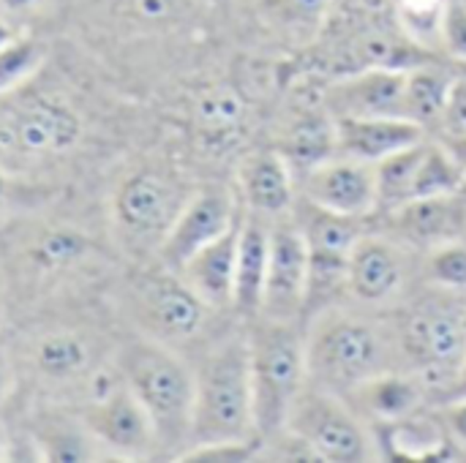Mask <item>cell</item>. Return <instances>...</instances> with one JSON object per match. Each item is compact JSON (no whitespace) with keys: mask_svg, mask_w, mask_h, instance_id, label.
<instances>
[{"mask_svg":"<svg viewBox=\"0 0 466 463\" xmlns=\"http://www.w3.org/2000/svg\"><path fill=\"white\" fill-rule=\"evenodd\" d=\"M442 60L420 49L399 25L393 0H333L314 44L295 65L322 76H344L369 68H412Z\"/></svg>","mask_w":466,"mask_h":463,"instance_id":"7","label":"cell"},{"mask_svg":"<svg viewBox=\"0 0 466 463\" xmlns=\"http://www.w3.org/2000/svg\"><path fill=\"white\" fill-rule=\"evenodd\" d=\"M284 431L295 434L317 463L380 461L374 431L363 423V418L341 396L314 385H306L298 396Z\"/></svg>","mask_w":466,"mask_h":463,"instance_id":"14","label":"cell"},{"mask_svg":"<svg viewBox=\"0 0 466 463\" xmlns=\"http://www.w3.org/2000/svg\"><path fill=\"white\" fill-rule=\"evenodd\" d=\"M238 232H240V221L229 232H224L218 240H213L205 248H199L191 259H186L175 270L194 289L197 297H202L210 308L224 311V314H232Z\"/></svg>","mask_w":466,"mask_h":463,"instance_id":"26","label":"cell"},{"mask_svg":"<svg viewBox=\"0 0 466 463\" xmlns=\"http://www.w3.org/2000/svg\"><path fill=\"white\" fill-rule=\"evenodd\" d=\"M232 186L238 191L243 213L276 221L289 216L298 202V180L287 158L268 142L251 145L232 169Z\"/></svg>","mask_w":466,"mask_h":463,"instance_id":"21","label":"cell"},{"mask_svg":"<svg viewBox=\"0 0 466 463\" xmlns=\"http://www.w3.org/2000/svg\"><path fill=\"white\" fill-rule=\"evenodd\" d=\"M188 360L194 368V415L188 450L218 442L257 439L248 322H232Z\"/></svg>","mask_w":466,"mask_h":463,"instance_id":"8","label":"cell"},{"mask_svg":"<svg viewBox=\"0 0 466 463\" xmlns=\"http://www.w3.org/2000/svg\"><path fill=\"white\" fill-rule=\"evenodd\" d=\"M380 461L390 463H453L464 461L461 448L448 434L440 409H423L407 420L374 428Z\"/></svg>","mask_w":466,"mask_h":463,"instance_id":"23","label":"cell"},{"mask_svg":"<svg viewBox=\"0 0 466 463\" xmlns=\"http://www.w3.org/2000/svg\"><path fill=\"white\" fill-rule=\"evenodd\" d=\"M22 35V30L16 25H11L5 16H0V49H5L11 41H16Z\"/></svg>","mask_w":466,"mask_h":463,"instance_id":"42","label":"cell"},{"mask_svg":"<svg viewBox=\"0 0 466 463\" xmlns=\"http://www.w3.org/2000/svg\"><path fill=\"white\" fill-rule=\"evenodd\" d=\"M325 85L328 76L284 63L268 142L287 158L295 180L319 161L336 156V117L325 101Z\"/></svg>","mask_w":466,"mask_h":463,"instance_id":"12","label":"cell"},{"mask_svg":"<svg viewBox=\"0 0 466 463\" xmlns=\"http://www.w3.org/2000/svg\"><path fill=\"white\" fill-rule=\"evenodd\" d=\"M330 5L333 0H232L221 30L238 49L289 63L314 44Z\"/></svg>","mask_w":466,"mask_h":463,"instance_id":"13","label":"cell"},{"mask_svg":"<svg viewBox=\"0 0 466 463\" xmlns=\"http://www.w3.org/2000/svg\"><path fill=\"white\" fill-rule=\"evenodd\" d=\"M202 177L164 128L131 156L104 196V232L123 262H156Z\"/></svg>","mask_w":466,"mask_h":463,"instance_id":"4","label":"cell"},{"mask_svg":"<svg viewBox=\"0 0 466 463\" xmlns=\"http://www.w3.org/2000/svg\"><path fill=\"white\" fill-rule=\"evenodd\" d=\"M461 71L464 68H459L448 60H429V63H418V65L407 68L404 117L418 123L429 134Z\"/></svg>","mask_w":466,"mask_h":463,"instance_id":"28","label":"cell"},{"mask_svg":"<svg viewBox=\"0 0 466 463\" xmlns=\"http://www.w3.org/2000/svg\"><path fill=\"white\" fill-rule=\"evenodd\" d=\"M344 401L363 418V423L371 431L407 420L434 407L429 385L415 371H407V368H396V371L374 377L371 382L350 393Z\"/></svg>","mask_w":466,"mask_h":463,"instance_id":"24","label":"cell"},{"mask_svg":"<svg viewBox=\"0 0 466 463\" xmlns=\"http://www.w3.org/2000/svg\"><path fill=\"white\" fill-rule=\"evenodd\" d=\"M466 398V360L461 363V368L456 371V377L448 382V388L437 396V407L451 404V401H464Z\"/></svg>","mask_w":466,"mask_h":463,"instance_id":"41","label":"cell"},{"mask_svg":"<svg viewBox=\"0 0 466 463\" xmlns=\"http://www.w3.org/2000/svg\"><path fill=\"white\" fill-rule=\"evenodd\" d=\"M57 30L156 96L229 44L210 0H63Z\"/></svg>","mask_w":466,"mask_h":463,"instance_id":"1","label":"cell"},{"mask_svg":"<svg viewBox=\"0 0 466 463\" xmlns=\"http://www.w3.org/2000/svg\"><path fill=\"white\" fill-rule=\"evenodd\" d=\"M268 257H270V221L243 213L240 232H238L235 295H232V314L243 322L257 319L262 311Z\"/></svg>","mask_w":466,"mask_h":463,"instance_id":"25","label":"cell"},{"mask_svg":"<svg viewBox=\"0 0 466 463\" xmlns=\"http://www.w3.org/2000/svg\"><path fill=\"white\" fill-rule=\"evenodd\" d=\"M429 134L404 117H339L336 120V153L377 164L390 153L410 147Z\"/></svg>","mask_w":466,"mask_h":463,"instance_id":"27","label":"cell"},{"mask_svg":"<svg viewBox=\"0 0 466 463\" xmlns=\"http://www.w3.org/2000/svg\"><path fill=\"white\" fill-rule=\"evenodd\" d=\"M68 409L112 463L158 461L156 428L145 407L126 385L120 368H115L87 398L71 404Z\"/></svg>","mask_w":466,"mask_h":463,"instance_id":"16","label":"cell"},{"mask_svg":"<svg viewBox=\"0 0 466 463\" xmlns=\"http://www.w3.org/2000/svg\"><path fill=\"white\" fill-rule=\"evenodd\" d=\"M104 300L128 333L158 341L186 357H194L205 344L238 322L235 314L210 308L161 262H123L109 281Z\"/></svg>","mask_w":466,"mask_h":463,"instance_id":"5","label":"cell"},{"mask_svg":"<svg viewBox=\"0 0 466 463\" xmlns=\"http://www.w3.org/2000/svg\"><path fill=\"white\" fill-rule=\"evenodd\" d=\"M11 461V431L8 423L0 418V463Z\"/></svg>","mask_w":466,"mask_h":463,"instance_id":"43","label":"cell"},{"mask_svg":"<svg viewBox=\"0 0 466 463\" xmlns=\"http://www.w3.org/2000/svg\"><path fill=\"white\" fill-rule=\"evenodd\" d=\"M396 368H404V360L388 311L339 303L306 322L309 385L347 398Z\"/></svg>","mask_w":466,"mask_h":463,"instance_id":"6","label":"cell"},{"mask_svg":"<svg viewBox=\"0 0 466 463\" xmlns=\"http://www.w3.org/2000/svg\"><path fill=\"white\" fill-rule=\"evenodd\" d=\"M429 136L440 142L466 172V71H461L448 93V101L431 126Z\"/></svg>","mask_w":466,"mask_h":463,"instance_id":"34","label":"cell"},{"mask_svg":"<svg viewBox=\"0 0 466 463\" xmlns=\"http://www.w3.org/2000/svg\"><path fill=\"white\" fill-rule=\"evenodd\" d=\"M63 0H0V16L16 25L22 33H52L57 30Z\"/></svg>","mask_w":466,"mask_h":463,"instance_id":"36","label":"cell"},{"mask_svg":"<svg viewBox=\"0 0 466 463\" xmlns=\"http://www.w3.org/2000/svg\"><path fill=\"white\" fill-rule=\"evenodd\" d=\"M448 5H451V0H393L396 19H399L401 30L420 49H426L429 55H437V57H442L440 33H442V19H445Z\"/></svg>","mask_w":466,"mask_h":463,"instance_id":"32","label":"cell"},{"mask_svg":"<svg viewBox=\"0 0 466 463\" xmlns=\"http://www.w3.org/2000/svg\"><path fill=\"white\" fill-rule=\"evenodd\" d=\"M117 368L145 407L158 442V461H180L191 445L194 368L186 355L123 327Z\"/></svg>","mask_w":466,"mask_h":463,"instance_id":"9","label":"cell"},{"mask_svg":"<svg viewBox=\"0 0 466 463\" xmlns=\"http://www.w3.org/2000/svg\"><path fill=\"white\" fill-rule=\"evenodd\" d=\"M120 336L123 325L112 308L96 317L90 300L16 319V327L3 333L19 379L16 396L27 404L82 401L115 366Z\"/></svg>","mask_w":466,"mask_h":463,"instance_id":"3","label":"cell"},{"mask_svg":"<svg viewBox=\"0 0 466 463\" xmlns=\"http://www.w3.org/2000/svg\"><path fill=\"white\" fill-rule=\"evenodd\" d=\"M423 281L466 295V243L440 246L434 251L420 254Z\"/></svg>","mask_w":466,"mask_h":463,"instance_id":"35","label":"cell"},{"mask_svg":"<svg viewBox=\"0 0 466 463\" xmlns=\"http://www.w3.org/2000/svg\"><path fill=\"white\" fill-rule=\"evenodd\" d=\"M120 267L109 240L46 210L0 229V276L16 319L90 300L96 289L106 292Z\"/></svg>","mask_w":466,"mask_h":463,"instance_id":"2","label":"cell"},{"mask_svg":"<svg viewBox=\"0 0 466 463\" xmlns=\"http://www.w3.org/2000/svg\"><path fill=\"white\" fill-rule=\"evenodd\" d=\"M298 196L339 216H377V172L374 164L350 156H330L298 177Z\"/></svg>","mask_w":466,"mask_h":463,"instance_id":"20","label":"cell"},{"mask_svg":"<svg viewBox=\"0 0 466 463\" xmlns=\"http://www.w3.org/2000/svg\"><path fill=\"white\" fill-rule=\"evenodd\" d=\"M52 38L46 33H22L5 49H0V96H8L27 85L49 60Z\"/></svg>","mask_w":466,"mask_h":463,"instance_id":"31","label":"cell"},{"mask_svg":"<svg viewBox=\"0 0 466 463\" xmlns=\"http://www.w3.org/2000/svg\"><path fill=\"white\" fill-rule=\"evenodd\" d=\"M63 194V186L49 180H35L0 166V229L22 216L49 210Z\"/></svg>","mask_w":466,"mask_h":463,"instance_id":"30","label":"cell"},{"mask_svg":"<svg viewBox=\"0 0 466 463\" xmlns=\"http://www.w3.org/2000/svg\"><path fill=\"white\" fill-rule=\"evenodd\" d=\"M259 442L246 439V442H218V445H202L191 448L183 453L180 463H251L259 461Z\"/></svg>","mask_w":466,"mask_h":463,"instance_id":"38","label":"cell"},{"mask_svg":"<svg viewBox=\"0 0 466 463\" xmlns=\"http://www.w3.org/2000/svg\"><path fill=\"white\" fill-rule=\"evenodd\" d=\"M388 314L404 368L429 385L437 407V396L466 360V295L420 281Z\"/></svg>","mask_w":466,"mask_h":463,"instance_id":"10","label":"cell"},{"mask_svg":"<svg viewBox=\"0 0 466 463\" xmlns=\"http://www.w3.org/2000/svg\"><path fill=\"white\" fill-rule=\"evenodd\" d=\"M440 52L445 60L466 71V0H451L442 19Z\"/></svg>","mask_w":466,"mask_h":463,"instance_id":"37","label":"cell"},{"mask_svg":"<svg viewBox=\"0 0 466 463\" xmlns=\"http://www.w3.org/2000/svg\"><path fill=\"white\" fill-rule=\"evenodd\" d=\"M440 409V418L448 428V434L453 437V442L461 448L466 461V398L464 401H451V404H442L437 407Z\"/></svg>","mask_w":466,"mask_h":463,"instance_id":"39","label":"cell"},{"mask_svg":"<svg viewBox=\"0 0 466 463\" xmlns=\"http://www.w3.org/2000/svg\"><path fill=\"white\" fill-rule=\"evenodd\" d=\"M240 199L232 180L208 177L197 186L186 207L180 210L175 226L169 229L156 262L169 270H177L186 259H191L199 248L218 240L240 221Z\"/></svg>","mask_w":466,"mask_h":463,"instance_id":"17","label":"cell"},{"mask_svg":"<svg viewBox=\"0 0 466 463\" xmlns=\"http://www.w3.org/2000/svg\"><path fill=\"white\" fill-rule=\"evenodd\" d=\"M420 254L374 226L360 235L347 257V300L366 311H393L418 284Z\"/></svg>","mask_w":466,"mask_h":463,"instance_id":"15","label":"cell"},{"mask_svg":"<svg viewBox=\"0 0 466 463\" xmlns=\"http://www.w3.org/2000/svg\"><path fill=\"white\" fill-rule=\"evenodd\" d=\"M466 183V172L459 166V161L440 145L429 136L426 142V150H423V158H420V166H418V175H415V186H412V199H420V196H434V194H442V191H453L459 186ZM410 199V202H412ZM407 205V202H404Z\"/></svg>","mask_w":466,"mask_h":463,"instance_id":"33","label":"cell"},{"mask_svg":"<svg viewBox=\"0 0 466 463\" xmlns=\"http://www.w3.org/2000/svg\"><path fill=\"white\" fill-rule=\"evenodd\" d=\"M374 226L418 254L451 243H466V183L453 191L420 196L380 213L374 216Z\"/></svg>","mask_w":466,"mask_h":463,"instance_id":"18","label":"cell"},{"mask_svg":"<svg viewBox=\"0 0 466 463\" xmlns=\"http://www.w3.org/2000/svg\"><path fill=\"white\" fill-rule=\"evenodd\" d=\"M210 3H213V8L218 11V19H221V14L229 8V3H232V0H210Z\"/></svg>","mask_w":466,"mask_h":463,"instance_id":"45","label":"cell"},{"mask_svg":"<svg viewBox=\"0 0 466 463\" xmlns=\"http://www.w3.org/2000/svg\"><path fill=\"white\" fill-rule=\"evenodd\" d=\"M309 289V246L295 213L270 221V257L259 317L303 322Z\"/></svg>","mask_w":466,"mask_h":463,"instance_id":"19","label":"cell"},{"mask_svg":"<svg viewBox=\"0 0 466 463\" xmlns=\"http://www.w3.org/2000/svg\"><path fill=\"white\" fill-rule=\"evenodd\" d=\"M407 68H369L330 76L325 101L333 117H404ZM407 120V117H404Z\"/></svg>","mask_w":466,"mask_h":463,"instance_id":"22","label":"cell"},{"mask_svg":"<svg viewBox=\"0 0 466 463\" xmlns=\"http://www.w3.org/2000/svg\"><path fill=\"white\" fill-rule=\"evenodd\" d=\"M426 142H429V136L410 145V147H401V150H396L388 158L374 164V172H377V216L388 213L393 207H401L404 202L412 199V186H415V175H418Z\"/></svg>","mask_w":466,"mask_h":463,"instance_id":"29","label":"cell"},{"mask_svg":"<svg viewBox=\"0 0 466 463\" xmlns=\"http://www.w3.org/2000/svg\"><path fill=\"white\" fill-rule=\"evenodd\" d=\"M11 319V308H8V297H5V287H3V276H0V338L5 333V325Z\"/></svg>","mask_w":466,"mask_h":463,"instance_id":"44","label":"cell"},{"mask_svg":"<svg viewBox=\"0 0 466 463\" xmlns=\"http://www.w3.org/2000/svg\"><path fill=\"white\" fill-rule=\"evenodd\" d=\"M16 390H19V379H16V368L11 363V355L0 338V412L8 409L16 398Z\"/></svg>","mask_w":466,"mask_h":463,"instance_id":"40","label":"cell"},{"mask_svg":"<svg viewBox=\"0 0 466 463\" xmlns=\"http://www.w3.org/2000/svg\"><path fill=\"white\" fill-rule=\"evenodd\" d=\"M248 352L254 388V437L259 448H265L279 434H284L287 418L309 385L306 325L257 317L248 322Z\"/></svg>","mask_w":466,"mask_h":463,"instance_id":"11","label":"cell"}]
</instances>
